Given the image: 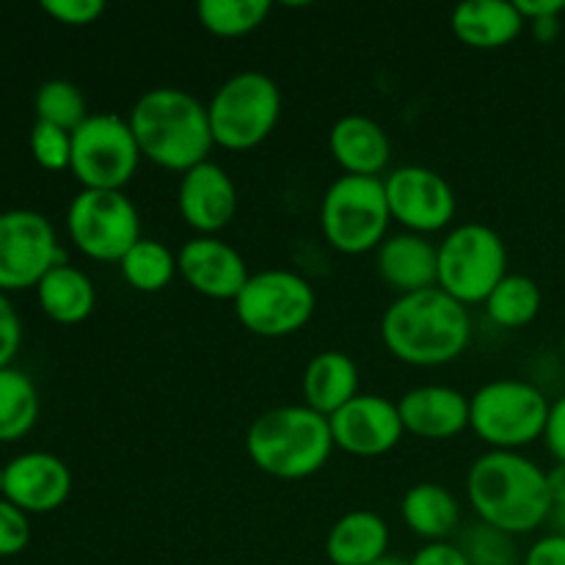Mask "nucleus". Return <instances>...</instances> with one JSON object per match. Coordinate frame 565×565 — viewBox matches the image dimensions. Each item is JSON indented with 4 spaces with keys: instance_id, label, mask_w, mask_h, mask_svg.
<instances>
[{
    "instance_id": "1",
    "label": "nucleus",
    "mask_w": 565,
    "mask_h": 565,
    "mask_svg": "<svg viewBox=\"0 0 565 565\" xmlns=\"http://www.w3.org/2000/svg\"><path fill=\"white\" fill-rule=\"evenodd\" d=\"M386 351L412 367H441L461 356L472 340V318L441 287L397 296L381 318Z\"/></svg>"
},
{
    "instance_id": "2",
    "label": "nucleus",
    "mask_w": 565,
    "mask_h": 565,
    "mask_svg": "<svg viewBox=\"0 0 565 565\" xmlns=\"http://www.w3.org/2000/svg\"><path fill=\"white\" fill-rule=\"evenodd\" d=\"M467 497L478 522L508 535H524L546 524L552 513L546 472L522 452L491 450L469 467Z\"/></svg>"
},
{
    "instance_id": "3",
    "label": "nucleus",
    "mask_w": 565,
    "mask_h": 565,
    "mask_svg": "<svg viewBox=\"0 0 565 565\" xmlns=\"http://www.w3.org/2000/svg\"><path fill=\"white\" fill-rule=\"evenodd\" d=\"M127 121L141 158L177 174L207 163L210 149L215 147L207 105L185 88L160 86L141 94Z\"/></svg>"
},
{
    "instance_id": "4",
    "label": "nucleus",
    "mask_w": 565,
    "mask_h": 565,
    "mask_svg": "<svg viewBox=\"0 0 565 565\" xmlns=\"http://www.w3.org/2000/svg\"><path fill=\"white\" fill-rule=\"evenodd\" d=\"M246 452L254 467L270 478H312L334 452L329 417L309 406L270 408L248 428Z\"/></svg>"
},
{
    "instance_id": "5",
    "label": "nucleus",
    "mask_w": 565,
    "mask_h": 565,
    "mask_svg": "<svg viewBox=\"0 0 565 565\" xmlns=\"http://www.w3.org/2000/svg\"><path fill=\"white\" fill-rule=\"evenodd\" d=\"M550 408L544 392L530 381H489L469 397V428L491 450L519 452L544 439Z\"/></svg>"
},
{
    "instance_id": "6",
    "label": "nucleus",
    "mask_w": 565,
    "mask_h": 565,
    "mask_svg": "<svg viewBox=\"0 0 565 565\" xmlns=\"http://www.w3.org/2000/svg\"><path fill=\"white\" fill-rule=\"evenodd\" d=\"M390 221L392 213L381 177H340L320 202L323 237L331 248L351 257L379 248L390 237Z\"/></svg>"
},
{
    "instance_id": "7",
    "label": "nucleus",
    "mask_w": 565,
    "mask_h": 565,
    "mask_svg": "<svg viewBox=\"0 0 565 565\" xmlns=\"http://www.w3.org/2000/svg\"><path fill=\"white\" fill-rule=\"evenodd\" d=\"M207 116L215 147L246 152L259 147L279 125L281 92L274 77L263 72H237L213 94Z\"/></svg>"
},
{
    "instance_id": "8",
    "label": "nucleus",
    "mask_w": 565,
    "mask_h": 565,
    "mask_svg": "<svg viewBox=\"0 0 565 565\" xmlns=\"http://www.w3.org/2000/svg\"><path fill=\"white\" fill-rule=\"evenodd\" d=\"M508 276L505 241L486 224H458L439 243V287L458 303H486Z\"/></svg>"
},
{
    "instance_id": "9",
    "label": "nucleus",
    "mask_w": 565,
    "mask_h": 565,
    "mask_svg": "<svg viewBox=\"0 0 565 565\" xmlns=\"http://www.w3.org/2000/svg\"><path fill=\"white\" fill-rule=\"evenodd\" d=\"M141 163L130 121L116 114H92L72 132L70 171L86 191H125Z\"/></svg>"
},
{
    "instance_id": "10",
    "label": "nucleus",
    "mask_w": 565,
    "mask_h": 565,
    "mask_svg": "<svg viewBox=\"0 0 565 565\" xmlns=\"http://www.w3.org/2000/svg\"><path fill=\"white\" fill-rule=\"evenodd\" d=\"M315 309L318 296L312 285L301 274L281 268L252 274L235 298V315L243 329L268 340L298 334L312 320Z\"/></svg>"
},
{
    "instance_id": "11",
    "label": "nucleus",
    "mask_w": 565,
    "mask_h": 565,
    "mask_svg": "<svg viewBox=\"0 0 565 565\" xmlns=\"http://www.w3.org/2000/svg\"><path fill=\"white\" fill-rule=\"evenodd\" d=\"M66 232L86 257L97 263H121V257L141 241V218L125 191L83 188L66 210Z\"/></svg>"
},
{
    "instance_id": "12",
    "label": "nucleus",
    "mask_w": 565,
    "mask_h": 565,
    "mask_svg": "<svg viewBox=\"0 0 565 565\" xmlns=\"http://www.w3.org/2000/svg\"><path fill=\"white\" fill-rule=\"evenodd\" d=\"M61 263L66 254L47 215L36 210L0 213V292L36 287Z\"/></svg>"
},
{
    "instance_id": "13",
    "label": "nucleus",
    "mask_w": 565,
    "mask_h": 565,
    "mask_svg": "<svg viewBox=\"0 0 565 565\" xmlns=\"http://www.w3.org/2000/svg\"><path fill=\"white\" fill-rule=\"evenodd\" d=\"M392 221L414 235L447 230L456 218V191L450 182L425 166H401L384 180Z\"/></svg>"
},
{
    "instance_id": "14",
    "label": "nucleus",
    "mask_w": 565,
    "mask_h": 565,
    "mask_svg": "<svg viewBox=\"0 0 565 565\" xmlns=\"http://www.w3.org/2000/svg\"><path fill=\"white\" fill-rule=\"evenodd\" d=\"M334 447L356 458H375L401 445L403 419L397 403L381 395H356L329 417Z\"/></svg>"
},
{
    "instance_id": "15",
    "label": "nucleus",
    "mask_w": 565,
    "mask_h": 565,
    "mask_svg": "<svg viewBox=\"0 0 565 565\" xmlns=\"http://www.w3.org/2000/svg\"><path fill=\"white\" fill-rule=\"evenodd\" d=\"M177 268L199 296L235 301L248 281V265L235 246L221 237L196 235L177 252Z\"/></svg>"
},
{
    "instance_id": "16",
    "label": "nucleus",
    "mask_w": 565,
    "mask_h": 565,
    "mask_svg": "<svg viewBox=\"0 0 565 565\" xmlns=\"http://www.w3.org/2000/svg\"><path fill=\"white\" fill-rule=\"evenodd\" d=\"M177 207L182 221L196 235L215 237L221 230L232 224L237 213V188L235 180L226 174L224 166L199 163L196 169L185 171L177 191Z\"/></svg>"
},
{
    "instance_id": "17",
    "label": "nucleus",
    "mask_w": 565,
    "mask_h": 565,
    "mask_svg": "<svg viewBox=\"0 0 565 565\" xmlns=\"http://www.w3.org/2000/svg\"><path fill=\"white\" fill-rule=\"evenodd\" d=\"M70 491V467L53 452H22L3 467V497L25 513L58 511Z\"/></svg>"
},
{
    "instance_id": "18",
    "label": "nucleus",
    "mask_w": 565,
    "mask_h": 565,
    "mask_svg": "<svg viewBox=\"0 0 565 565\" xmlns=\"http://www.w3.org/2000/svg\"><path fill=\"white\" fill-rule=\"evenodd\" d=\"M375 268L381 281L397 296L430 290L439 287V246L414 232L390 235L375 248Z\"/></svg>"
},
{
    "instance_id": "19",
    "label": "nucleus",
    "mask_w": 565,
    "mask_h": 565,
    "mask_svg": "<svg viewBox=\"0 0 565 565\" xmlns=\"http://www.w3.org/2000/svg\"><path fill=\"white\" fill-rule=\"evenodd\" d=\"M403 428L417 439L445 441L469 428V397L452 386L428 384L397 401Z\"/></svg>"
},
{
    "instance_id": "20",
    "label": "nucleus",
    "mask_w": 565,
    "mask_h": 565,
    "mask_svg": "<svg viewBox=\"0 0 565 565\" xmlns=\"http://www.w3.org/2000/svg\"><path fill=\"white\" fill-rule=\"evenodd\" d=\"M329 149L351 177H379L390 166L392 143L384 127L370 116H342L329 132Z\"/></svg>"
},
{
    "instance_id": "21",
    "label": "nucleus",
    "mask_w": 565,
    "mask_h": 565,
    "mask_svg": "<svg viewBox=\"0 0 565 565\" xmlns=\"http://www.w3.org/2000/svg\"><path fill=\"white\" fill-rule=\"evenodd\" d=\"M524 17L516 3L505 0H469L452 9L450 28L461 44L472 50H500L516 42L524 31Z\"/></svg>"
},
{
    "instance_id": "22",
    "label": "nucleus",
    "mask_w": 565,
    "mask_h": 565,
    "mask_svg": "<svg viewBox=\"0 0 565 565\" xmlns=\"http://www.w3.org/2000/svg\"><path fill=\"white\" fill-rule=\"evenodd\" d=\"M303 406L331 417L359 395V367L348 353L323 351L303 370Z\"/></svg>"
},
{
    "instance_id": "23",
    "label": "nucleus",
    "mask_w": 565,
    "mask_h": 565,
    "mask_svg": "<svg viewBox=\"0 0 565 565\" xmlns=\"http://www.w3.org/2000/svg\"><path fill=\"white\" fill-rule=\"evenodd\" d=\"M390 555V527L373 511H351L334 522L326 557L334 565H370Z\"/></svg>"
},
{
    "instance_id": "24",
    "label": "nucleus",
    "mask_w": 565,
    "mask_h": 565,
    "mask_svg": "<svg viewBox=\"0 0 565 565\" xmlns=\"http://www.w3.org/2000/svg\"><path fill=\"white\" fill-rule=\"evenodd\" d=\"M36 298L42 312L50 320L64 326L83 323L94 312L97 303V290L94 281L88 279L86 270L75 268L70 263H61L44 274V279L36 285Z\"/></svg>"
},
{
    "instance_id": "25",
    "label": "nucleus",
    "mask_w": 565,
    "mask_h": 565,
    "mask_svg": "<svg viewBox=\"0 0 565 565\" xmlns=\"http://www.w3.org/2000/svg\"><path fill=\"white\" fill-rule=\"evenodd\" d=\"M401 513L406 527L428 544L447 541L461 524V505L439 483H417L406 491L401 502Z\"/></svg>"
},
{
    "instance_id": "26",
    "label": "nucleus",
    "mask_w": 565,
    "mask_h": 565,
    "mask_svg": "<svg viewBox=\"0 0 565 565\" xmlns=\"http://www.w3.org/2000/svg\"><path fill=\"white\" fill-rule=\"evenodd\" d=\"M121 276L127 285L138 292H160L174 281L180 274L177 268V254L166 243L141 237L119 263Z\"/></svg>"
},
{
    "instance_id": "27",
    "label": "nucleus",
    "mask_w": 565,
    "mask_h": 565,
    "mask_svg": "<svg viewBox=\"0 0 565 565\" xmlns=\"http://www.w3.org/2000/svg\"><path fill=\"white\" fill-rule=\"evenodd\" d=\"M541 287L530 276L508 274L486 298V315L500 329H524L541 312Z\"/></svg>"
},
{
    "instance_id": "28",
    "label": "nucleus",
    "mask_w": 565,
    "mask_h": 565,
    "mask_svg": "<svg viewBox=\"0 0 565 565\" xmlns=\"http://www.w3.org/2000/svg\"><path fill=\"white\" fill-rule=\"evenodd\" d=\"M39 419L36 384L22 370H0V441L22 439Z\"/></svg>"
},
{
    "instance_id": "29",
    "label": "nucleus",
    "mask_w": 565,
    "mask_h": 565,
    "mask_svg": "<svg viewBox=\"0 0 565 565\" xmlns=\"http://www.w3.org/2000/svg\"><path fill=\"white\" fill-rule=\"evenodd\" d=\"M270 14L268 0H202L196 17L218 39H237L257 31Z\"/></svg>"
},
{
    "instance_id": "30",
    "label": "nucleus",
    "mask_w": 565,
    "mask_h": 565,
    "mask_svg": "<svg viewBox=\"0 0 565 565\" xmlns=\"http://www.w3.org/2000/svg\"><path fill=\"white\" fill-rule=\"evenodd\" d=\"M33 110H36V121H47V125L61 127L66 132H75L83 121L88 119L86 97L75 83L64 81V77H53L44 81L36 88L33 97Z\"/></svg>"
},
{
    "instance_id": "31",
    "label": "nucleus",
    "mask_w": 565,
    "mask_h": 565,
    "mask_svg": "<svg viewBox=\"0 0 565 565\" xmlns=\"http://www.w3.org/2000/svg\"><path fill=\"white\" fill-rule=\"evenodd\" d=\"M458 550L463 552L469 565H519L513 535L483 522H475L463 530Z\"/></svg>"
},
{
    "instance_id": "32",
    "label": "nucleus",
    "mask_w": 565,
    "mask_h": 565,
    "mask_svg": "<svg viewBox=\"0 0 565 565\" xmlns=\"http://www.w3.org/2000/svg\"><path fill=\"white\" fill-rule=\"evenodd\" d=\"M31 154L42 169L64 171L72 163V132L47 121H33L31 127Z\"/></svg>"
},
{
    "instance_id": "33",
    "label": "nucleus",
    "mask_w": 565,
    "mask_h": 565,
    "mask_svg": "<svg viewBox=\"0 0 565 565\" xmlns=\"http://www.w3.org/2000/svg\"><path fill=\"white\" fill-rule=\"evenodd\" d=\"M28 544H31V522H28V513L20 511L6 497H0V557L20 555Z\"/></svg>"
},
{
    "instance_id": "34",
    "label": "nucleus",
    "mask_w": 565,
    "mask_h": 565,
    "mask_svg": "<svg viewBox=\"0 0 565 565\" xmlns=\"http://www.w3.org/2000/svg\"><path fill=\"white\" fill-rule=\"evenodd\" d=\"M42 11L61 25L83 28L105 14V3L103 0H42Z\"/></svg>"
},
{
    "instance_id": "35",
    "label": "nucleus",
    "mask_w": 565,
    "mask_h": 565,
    "mask_svg": "<svg viewBox=\"0 0 565 565\" xmlns=\"http://www.w3.org/2000/svg\"><path fill=\"white\" fill-rule=\"evenodd\" d=\"M22 342V323L14 303L6 292H0V370L11 367V359L17 356Z\"/></svg>"
},
{
    "instance_id": "36",
    "label": "nucleus",
    "mask_w": 565,
    "mask_h": 565,
    "mask_svg": "<svg viewBox=\"0 0 565 565\" xmlns=\"http://www.w3.org/2000/svg\"><path fill=\"white\" fill-rule=\"evenodd\" d=\"M544 445L557 463H565V395L552 403L550 419H546Z\"/></svg>"
},
{
    "instance_id": "37",
    "label": "nucleus",
    "mask_w": 565,
    "mask_h": 565,
    "mask_svg": "<svg viewBox=\"0 0 565 565\" xmlns=\"http://www.w3.org/2000/svg\"><path fill=\"white\" fill-rule=\"evenodd\" d=\"M408 565H469L458 544L450 541H436V544H425L417 555L408 561Z\"/></svg>"
},
{
    "instance_id": "38",
    "label": "nucleus",
    "mask_w": 565,
    "mask_h": 565,
    "mask_svg": "<svg viewBox=\"0 0 565 565\" xmlns=\"http://www.w3.org/2000/svg\"><path fill=\"white\" fill-rule=\"evenodd\" d=\"M522 565H565V535H544L524 555Z\"/></svg>"
},
{
    "instance_id": "39",
    "label": "nucleus",
    "mask_w": 565,
    "mask_h": 565,
    "mask_svg": "<svg viewBox=\"0 0 565 565\" xmlns=\"http://www.w3.org/2000/svg\"><path fill=\"white\" fill-rule=\"evenodd\" d=\"M516 9L524 17V22H539L561 17L565 11V0H516Z\"/></svg>"
},
{
    "instance_id": "40",
    "label": "nucleus",
    "mask_w": 565,
    "mask_h": 565,
    "mask_svg": "<svg viewBox=\"0 0 565 565\" xmlns=\"http://www.w3.org/2000/svg\"><path fill=\"white\" fill-rule=\"evenodd\" d=\"M546 483H550L552 505H565V463H555L546 472Z\"/></svg>"
},
{
    "instance_id": "41",
    "label": "nucleus",
    "mask_w": 565,
    "mask_h": 565,
    "mask_svg": "<svg viewBox=\"0 0 565 565\" xmlns=\"http://www.w3.org/2000/svg\"><path fill=\"white\" fill-rule=\"evenodd\" d=\"M530 28H533V36L539 39V42L550 44L561 36V17H550V20L530 22Z\"/></svg>"
},
{
    "instance_id": "42",
    "label": "nucleus",
    "mask_w": 565,
    "mask_h": 565,
    "mask_svg": "<svg viewBox=\"0 0 565 565\" xmlns=\"http://www.w3.org/2000/svg\"><path fill=\"white\" fill-rule=\"evenodd\" d=\"M546 524H550L555 535H565V505H552V513L550 519H546Z\"/></svg>"
},
{
    "instance_id": "43",
    "label": "nucleus",
    "mask_w": 565,
    "mask_h": 565,
    "mask_svg": "<svg viewBox=\"0 0 565 565\" xmlns=\"http://www.w3.org/2000/svg\"><path fill=\"white\" fill-rule=\"evenodd\" d=\"M370 565H408V561H403V557H392V555H384L381 561L370 563Z\"/></svg>"
},
{
    "instance_id": "44",
    "label": "nucleus",
    "mask_w": 565,
    "mask_h": 565,
    "mask_svg": "<svg viewBox=\"0 0 565 565\" xmlns=\"http://www.w3.org/2000/svg\"><path fill=\"white\" fill-rule=\"evenodd\" d=\"M0 497H3V467H0Z\"/></svg>"
},
{
    "instance_id": "45",
    "label": "nucleus",
    "mask_w": 565,
    "mask_h": 565,
    "mask_svg": "<svg viewBox=\"0 0 565 565\" xmlns=\"http://www.w3.org/2000/svg\"><path fill=\"white\" fill-rule=\"evenodd\" d=\"M563 356H565V334H563Z\"/></svg>"
}]
</instances>
